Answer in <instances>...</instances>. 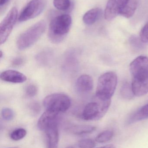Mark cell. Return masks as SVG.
<instances>
[{"label": "cell", "mask_w": 148, "mask_h": 148, "mask_svg": "<svg viewBox=\"0 0 148 148\" xmlns=\"http://www.w3.org/2000/svg\"><path fill=\"white\" fill-rule=\"evenodd\" d=\"M132 89L136 96L141 97L148 92V58L140 56L130 64Z\"/></svg>", "instance_id": "1"}, {"label": "cell", "mask_w": 148, "mask_h": 148, "mask_svg": "<svg viewBox=\"0 0 148 148\" xmlns=\"http://www.w3.org/2000/svg\"><path fill=\"white\" fill-rule=\"evenodd\" d=\"M72 25V18L69 14L60 15L51 20L48 29L49 38L55 43L61 42L67 35Z\"/></svg>", "instance_id": "2"}, {"label": "cell", "mask_w": 148, "mask_h": 148, "mask_svg": "<svg viewBox=\"0 0 148 148\" xmlns=\"http://www.w3.org/2000/svg\"><path fill=\"white\" fill-rule=\"evenodd\" d=\"M117 77L113 72H109L102 75L98 79L96 96L103 101L111 100L116 88Z\"/></svg>", "instance_id": "3"}, {"label": "cell", "mask_w": 148, "mask_h": 148, "mask_svg": "<svg viewBox=\"0 0 148 148\" xmlns=\"http://www.w3.org/2000/svg\"><path fill=\"white\" fill-rule=\"evenodd\" d=\"M46 28V22L41 21L23 32L17 41V46L18 49L23 50L34 45L43 34Z\"/></svg>", "instance_id": "4"}, {"label": "cell", "mask_w": 148, "mask_h": 148, "mask_svg": "<svg viewBox=\"0 0 148 148\" xmlns=\"http://www.w3.org/2000/svg\"><path fill=\"white\" fill-rule=\"evenodd\" d=\"M97 101L89 103L82 113V117L86 121H97L101 119L107 112L111 100L103 101L96 98Z\"/></svg>", "instance_id": "5"}, {"label": "cell", "mask_w": 148, "mask_h": 148, "mask_svg": "<svg viewBox=\"0 0 148 148\" xmlns=\"http://www.w3.org/2000/svg\"><path fill=\"white\" fill-rule=\"evenodd\" d=\"M43 103L47 110L60 114L65 112L69 108L71 100L67 95L56 93L47 96L43 100Z\"/></svg>", "instance_id": "6"}, {"label": "cell", "mask_w": 148, "mask_h": 148, "mask_svg": "<svg viewBox=\"0 0 148 148\" xmlns=\"http://www.w3.org/2000/svg\"><path fill=\"white\" fill-rule=\"evenodd\" d=\"M46 4L47 0H31L22 10L18 21L22 22L35 18L42 13Z\"/></svg>", "instance_id": "7"}, {"label": "cell", "mask_w": 148, "mask_h": 148, "mask_svg": "<svg viewBox=\"0 0 148 148\" xmlns=\"http://www.w3.org/2000/svg\"><path fill=\"white\" fill-rule=\"evenodd\" d=\"M18 11L13 7L8 12L0 24V43H4L8 38L16 22Z\"/></svg>", "instance_id": "8"}, {"label": "cell", "mask_w": 148, "mask_h": 148, "mask_svg": "<svg viewBox=\"0 0 148 148\" xmlns=\"http://www.w3.org/2000/svg\"><path fill=\"white\" fill-rule=\"evenodd\" d=\"M129 0H109L107 3L104 16L108 21L114 19L118 14H120L122 9L125 7Z\"/></svg>", "instance_id": "9"}, {"label": "cell", "mask_w": 148, "mask_h": 148, "mask_svg": "<svg viewBox=\"0 0 148 148\" xmlns=\"http://www.w3.org/2000/svg\"><path fill=\"white\" fill-rule=\"evenodd\" d=\"M45 131L47 136V148H58L59 132L57 121L49 126Z\"/></svg>", "instance_id": "10"}, {"label": "cell", "mask_w": 148, "mask_h": 148, "mask_svg": "<svg viewBox=\"0 0 148 148\" xmlns=\"http://www.w3.org/2000/svg\"><path fill=\"white\" fill-rule=\"evenodd\" d=\"M94 87V81L91 76L83 75L79 77L76 81V88L81 94H86L90 92Z\"/></svg>", "instance_id": "11"}, {"label": "cell", "mask_w": 148, "mask_h": 148, "mask_svg": "<svg viewBox=\"0 0 148 148\" xmlns=\"http://www.w3.org/2000/svg\"><path fill=\"white\" fill-rule=\"evenodd\" d=\"M59 114L56 112L47 110L38 120L37 123L38 128L40 130L45 131L50 124L58 121Z\"/></svg>", "instance_id": "12"}, {"label": "cell", "mask_w": 148, "mask_h": 148, "mask_svg": "<svg viewBox=\"0 0 148 148\" xmlns=\"http://www.w3.org/2000/svg\"><path fill=\"white\" fill-rule=\"evenodd\" d=\"M0 77L3 81L13 83H21L27 80V77L25 75L18 71L13 70L3 72Z\"/></svg>", "instance_id": "13"}, {"label": "cell", "mask_w": 148, "mask_h": 148, "mask_svg": "<svg viewBox=\"0 0 148 148\" xmlns=\"http://www.w3.org/2000/svg\"><path fill=\"white\" fill-rule=\"evenodd\" d=\"M148 118V104L144 105L133 114L127 121V124H132Z\"/></svg>", "instance_id": "14"}, {"label": "cell", "mask_w": 148, "mask_h": 148, "mask_svg": "<svg viewBox=\"0 0 148 148\" xmlns=\"http://www.w3.org/2000/svg\"><path fill=\"white\" fill-rule=\"evenodd\" d=\"M102 10L100 8H94L87 11L83 17V22L87 25L94 23L101 15Z\"/></svg>", "instance_id": "15"}, {"label": "cell", "mask_w": 148, "mask_h": 148, "mask_svg": "<svg viewBox=\"0 0 148 148\" xmlns=\"http://www.w3.org/2000/svg\"><path fill=\"white\" fill-rule=\"evenodd\" d=\"M96 129L95 127L91 125H75L69 127L68 130L74 134L81 135L92 133Z\"/></svg>", "instance_id": "16"}, {"label": "cell", "mask_w": 148, "mask_h": 148, "mask_svg": "<svg viewBox=\"0 0 148 148\" xmlns=\"http://www.w3.org/2000/svg\"><path fill=\"white\" fill-rule=\"evenodd\" d=\"M139 0H129L125 7L122 9L120 14L126 18L132 17L138 6Z\"/></svg>", "instance_id": "17"}, {"label": "cell", "mask_w": 148, "mask_h": 148, "mask_svg": "<svg viewBox=\"0 0 148 148\" xmlns=\"http://www.w3.org/2000/svg\"><path fill=\"white\" fill-rule=\"evenodd\" d=\"M75 53L74 52L71 51L66 55L64 63V67L66 69L73 70L77 66V56Z\"/></svg>", "instance_id": "18"}, {"label": "cell", "mask_w": 148, "mask_h": 148, "mask_svg": "<svg viewBox=\"0 0 148 148\" xmlns=\"http://www.w3.org/2000/svg\"><path fill=\"white\" fill-rule=\"evenodd\" d=\"M121 94L125 99H130L133 98L134 95L133 93L132 85H130L128 83H124L121 88Z\"/></svg>", "instance_id": "19"}, {"label": "cell", "mask_w": 148, "mask_h": 148, "mask_svg": "<svg viewBox=\"0 0 148 148\" xmlns=\"http://www.w3.org/2000/svg\"><path fill=\"white\" fill-rule=\"evenodd\" d=\"M114 136V133L111 130H107L99 134L96 138V141L99 143H105L110 140Z\"/></svg>", "instance_id": "20"}, {"label": "cell", "mask_w": 148, "mask_h": 148, "mask_svg": "<svg viewBox=\"0 0 148 148\" xmlns=\"http://www.w3.org/2000/svg\"><path fill=\"white\" fill-rule=\"evenodd\" d=\"M53 4L55 8L60 10H66L71 6L70 0H54Z\"/></svg>", "instance_id": "21"}, {"label": "cell", "mask_w": 148, "mask_h": 148, "mask_svg": "<svg viewBox=\"0 0 148 148\" xmlns=\"http://www.w3.org/2000/svg\"><path fill=\"white\" fill-rule=\"evenodd\" d=\"M27 134V131L24 129L19 128L14 130L10 134V137L12 140L18 141L24 138Z\"/></svg>", "instance_id": "22"}, {"label": "cell", "mask_w": 148, "mask_h": 148, "mask_svg": "<svg viewBox=\"0 0 148 148\" xmlns=\"http://www.w3.org/2000/svg\"><path fill=\"white\" fill-rule=\"evenodd\" d=\"M80 148H94L96 146L95 142L90 139H83L78 143Z\"/></svg>", "instance_id": "23"}, {"label": "cell", "mask_w": 148, "mask_h": 148, "mask_svg": "<svg viewBox=\"0 0 148 148\" xmlns=\"http://www.w3.org/2000/svg\"><path fill=\"white\" fill-rule=\"evenodd\" d=\"M1 115L3 118L7 121L13 120L14 117V113L11 109L4 108L1 111Z\"/></svg>", "instance_id": "24"}, {"label": "cell", "mask_w": 148, "mask_h": 148, "mask_svg": "<svg viewBox=\"0 0 148 148\" xmlns=\"http://www.w3.org/2000/svg\"><path fill=\"white\" fill-rule=\"evenodd\" d=\"M38 89L36 85L30 84L25 89V94L28 97H32L37 94Z\"/></svg>", "instance_id": "25"}, {"label": "cell", "mask_w": 148, "mask_h": 148, "mask_svg": "<svg viewBox=\"0 0 148 148\" xmlns=\"http://www.w3.org/2000/svg\"><path fill=\"white\" fill-rule=\"evenodd\" d=\"M140 38L143 43H148V22L142 29L140 33Z\"/></svg>", "instance_id": "26"}, {"label": "cell", "mask_w": 148, "mask_h": 148, "mask_svg": "<svg viewBox=\"0 0 148 148\" xmlns=\"http://www.w3.org/2000/svg\"><path fill=\"white\" fill-rule=\"evenodd\" d=\"M50 53L43 52L41 53L37 56V60L39 61L41 63H43V64H47V62H48V59H49Z\"/></svg>", "instance_id": "27"}, {"label": "cell", "mask_w": 148, "mask_h": 148, "mask_svg": "<svg viewBox=\"0 0 148 148\" xmlns=\"http://www.w3.org/2000/svg\"><path fill=\"white\" fill-rule=\"evenodd\" d=\"M24 62V60L23 58L18 57L14 59L12 61V64L14 66H21Z\"/></svg>", "instance_id": "28"}, {"label": "cell", "mask_w": 148, "mask_h": 148, "mask_svg": "<svg viewBox=\"0 0 148 148\" xmlns=\"http://www.w3.org/2000/svg\"><path fill=\"white\" fill-rule=\"evenodd\" d=\"M30 108L34 112H39L40 110V106L37 102H33L30 105Z\"/></svg>", "instance_id": "29"}, {"label": "cell", "mask_w": 148, "mask_h": 148, "mask_svg": "<svg viewBox=\"0 0 148 148\" xmlns=\"http://www.w3.org/2000/svg\"><path fill=\"white\" fill-rule=\"evenodd\" d=\"M9 1L10 0H0V7L1 8L6 5Z\"/></svg>", "instance_id": "30"}, {"label": "cell", "mask_w": 148, "mask_h": 148, "mask_svg": "<svg viewBox=\"0 0 148 148\" xmlns=\"http://www.w3.org/2000/svg\"><path fill=\"white\" fill-rule=\"evenodd\" d=\"M97 148H116V147L113 144H109V145H106V146Z\"/></svg>", "instance_id": "31"}, {"label": "cell", "mask_w": 148, "mask_h": 148, "mask_svg": "<svg viewBox=\"0 0 148 148\" xmlns=\"http://www.w3.org/2000/svg\"><path fill=\"white\" fill-rule=\"evenodd\" d=\"M66 148H75L74 147H72V146H69V147H67Z\"/></svg>", "instance_id": "32"}, {"label": "cell", "mask_w": 148, "mask_h": 148, "mask_svg": "<svg viewBox=\"0 0 148 148\" xmlns=\"http://www.w3.org/2000/svg\"></svg>", "instance_id": "33"}]
</instances>
